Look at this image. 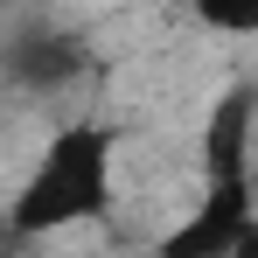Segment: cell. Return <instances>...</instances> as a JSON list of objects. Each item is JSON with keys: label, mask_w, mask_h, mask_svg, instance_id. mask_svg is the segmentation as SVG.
Instances as JSON below:
<instances>
[{"label": "cell", "mask_w": 258, "mask_h": 258, "mask_svg": "<svg viewBox=\"0 0 258 258\" xmlns=\"http://www.w3.org/2000/svg\"><path fill=\"white\" fill-rule=\"evenodd\" d=\"M188 14H196L210 35H230V42H258V0H188Z\"/></svg>", "instance_id": "obj_3"}, {"label": "cell", "mask_w": 258, "mask_h": 258, "mask_svg": "<svg viewBox=\"0 0 258 258\" xmlns=\"http://www.w3.org/2000/svg\"><path fill=\"white\" fill-rule=\"evenodd\" d=\"M84 42L77 35H56V28H21V35H7L0 49V70H7V84L21 91H63L84 77Z\"/></svg>", "instance_id": "obj_2"}, {"label": "cell", "mask_w": 258, "mask_h": 258, "mask_svg": "<svg viewBox=\"0 0 258 258\" xmlns=\"http://www.w3.org/2000/svg\"><path fill=\"white\" fill-rule=\"evenodd\" d=\"M105 210H112V140H105V126H63L49 133L21 196L7 203V230L56 237V230H77Z\"/></svg>", "instance_id": "obj_1"}]
</instances>
